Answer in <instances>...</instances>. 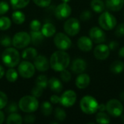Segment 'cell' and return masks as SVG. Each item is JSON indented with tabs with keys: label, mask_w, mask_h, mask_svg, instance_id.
Here are the masks:
<instances>
[{
	"label": "cell",
	"mask_w": 124,
	"mask_h": 124,
	"mask_svg": "<svg viewBox=\"0 0 124 124\" xmlns=\"http://www.w3.org/2000/svg\"><path fill=\"white\" fill-rule=\"evenodd\" d=\"M41 112H42L43 115L48 116H49V115L52 114L53 108H52V104L49 102L45 101V102H44L41 104Z\"/></svg>",
	"instance_id": "cell-31"
},
{
	"label": "cell",
	"mask_w": 124,
	"mask_h": 124,
	"mask_svg": "<svg viewBox=\"0 0 124 124\" xmlns=\"http://www.w3.org/2000/svg\"><path fill=\"white\" fill-rule=\"evenodd\" d=\"M18 78V73L16 70L13 69L12 68H9L6 72V78L9 82H15L17 81Z\"/></svg>",
	"instance_id": "cell-30"
},
{
	"label": "cell",
	"mask_w": 124,
	"mask_h": 124,
	"mask_svg": "<svg viewBox=\"0 0 124 124\" xmlns=\"http://www.w3.org/2000/svg\"><path fill=\"white\" fill-rule=\"evenodd\" d=\"M39 102L36 97L32 96H24L23 97L19 102H18V107L24 113H33L39 108Z\"/></svg>",
	"instance_id": "cell-3"
},
{
	"label": "cell",
	"mask_w": 124,
	"mask_h": 124,
	"mask_svg": "<svg viewBox=\"0 0 124 124\" xmlns=\"http://www.w3.org/2000/svg\"><path fill=\"white\" fill-rule=\"evenodd\" d=\"M124 5L123 0H106L105 7L113 12L120 11Z\"/></svg>",
	"instance_id": "cell-19"
},
{
	"label": "cell",
	"mask_w": 124,
	"mask_h": 124,
	"mask_svg": "<svg viewBox=\"0 0 124 124\" xmlns=\"http://www.w3.org/2000/svg\"><path fill=\"white\" fill-rule=\"evenodd\" d=\"M110 50L108 45L104 44H98L94 49V56L99 60H105L110 55Z\"/></svg>",
	"instance_id": "cell-14"
},
{
	"label": "cell",
	"mask_w": 124,
	"mask_h": 124,
	"mask_svg": "<svg viewBox=\"0 0 124 124\" xmlns=\"http://www.w3.org/2000/svg\"><path fill=\"white\" fill-rule=\"evenodd\" d=\"M8 98L5 93L3 92H0V110L4 108L7 104Z\"/></svg>",
	"instance_id": "cell-38"
},
{
	"label": "cell",
	"mask_w": 124,
	"mask_h": 124,
	"mask_svg": "<svg viewBox=\"0 0 124 124\" xmlns=\"http://www.w3.org/2000/svg\"><path fill=\"white\" fill-rule=\"evenodd\" d=\"M33 65L39 71L44 72L49 68V62L44 55H37L34 59Z\"/></svg>",
	"instance_id": "cell-15"
},
{
	"label": "cell",
	"mask_w": 124,
	"mask_h": 124,
	"mask_svg": "<svg viewBox=\"0 0 124 124\" xmlns=\"http://www.w3.org/2000/svg\"><path fill=\"white\" fill-rule=\"evenodd\" d=\"M54 117L59 121H63L66 118V113L64 110L60 108H57L54 110Z\"/></svg>",
	"instance_id": "cell-34"
},
{
	"label": "cell",
	"mask_w": 124,
	"mask_h": 124,
	"mask_svg": "<svg viewBox=\"0 0 124 124\" xmlns=\"http://www.w3.org/2000/svg\"><path fill=\"white\" fill-rule=\"evenodd\" d=\"M43 91H44V89H43V88H41V87L39 86L36 85V86H34V87L32 89V90H31V94H32L33 97L38 98V97H40L42 95Z\"/></svg>",
	"instance_id": "cell-35"
},
{
	"label": "cell",
	"mask_w": 124,
	"mask_h": 124,
	"mask_svg": "<svg viewBox=\"0 0 124 124\" xmlns=\"http://www.w3.org/2000/svg\"><path fill=\"white\" fill-rule=\"evenodd\" d=\"M98 105L97 100L90 95L84 96L80 101L81 110L87 115H92L97 113L98 111Z\"/></svg>",
	"instance_id": "cell-4"
},
{
	"label": "cell",
	"mask_w": 124,
	"mask_h": 124,
	"mask_svg": "<svg viewBox=\"0 0 124 124\" xmlns=\"http://www.w3.org/2000/svg\"><path fill=\"white\" fill-rule=\"evenodd\" d=\"M106 110V105L105 104H99L98 105V111L105 112Z\"/></svg>",
	"instance_id": "cell-48"
},
{
	"label": "cell",
	"mask_w": 124,
	"mask_h": 124,
	"mask_svg": "<svg viewBox=\"0 0 124 124\" xmlns=\"http://www.w3.org/2000/svg\"><path fill=\"white\" fill-rule=\"evenodd\" d=\"M92 17V12L89 10H84L80 15V19L82 21H88Z\"/></svg>",
	"instance_id": "cell-41"
},
{
	"label": "cell",
	"mask_w": 124,
	"mask_h": 124,
	"mask_svg": "<svg viewBox=\"0 0 124 124\" xmlns=\"http://www.w3.org/2000/svg\"><path fill=\"white\" fill-rule=\"evenodd\" d=\"M4 118H5V116L4 113L0 110V124H2L4 121Z\"/></svg>",
	"instance_id": "cell-49"
},
{
	"label": "cell",
	"mask_w": 124,
	"mask_h": 124,
	"mask_svg": "<svg viewBox=\"0 0 124 124\" xmlns=\"http://www.w3.org/2000/svg\"><path fill=\"white\" fill-rule=\"evenodd\" d=\"M30 2V0H10L12 7L15 9L25 7Z\"/></svg>",
	"instance_id": "cell-29"
},
{
	"label": "cell",
	"mask_w": 124,
	"mask_h": 124,
	"mask_svg": "<svg viewBox=\"0 0 124 124\" xmlns=\"http://www.w3.org/2000/svg\"><path fill=\"white\" fill-rule=\"evenodd\" d=\"M48 85L49 86V89L52 92L57 93H60L62 90V87H63L62 82L55 77H52L48 81Z\"/></svg>",
	"instance_id": "cell-20"
},
{
	"label": "cell",
	"mask_w": 124,
	"mask_h": 124,
	"mask_svg": "<svg viewBox=\"0 0 124 124\" xmlns=\"http://www.w3.org/2000/svg\"><path fill=\"white\" fill-rule=\"evenodd\" d=\"M11 20L8 17L2 16L0 17V30L5 31L10 28Z\"/></svg>",
	"instance_id": "cell-32"
},
{
	"label": "cell",
	"mask_w": 124,
	"mask_h": 124,
	"mask_svg": "<svg viewBox=\"0 0 124 124\" xmlns=\"http://www.w3.org/2000/svg\"><path fill=\"white\" fill-rule=\"evenodd\" d=\"M99 25L105 31H111L117 25V20L109 12H103L98 19Z\"/></svg>",
	"instance_id": "cell-5"
},
{
	"label": "cell",
	"mask_w": 124,
	"mask_h": 124,
	"mask_svg": "<svg viewBox=\"0 0 124 124\" xmlns=\"http://www.w3.org/2000/svg\"><path fill=\"white\" fill-rule=\"evenodd\" d=\"M41 33L44 37L50 38L56 33V28L52 23H46L41 27Z\"/></svg>",
	"instance_id": "cell-21"
},
{
	"label": "cell",
	"mask_w": 124,
	"mask_h": 124,
	"mask_svg": "<svg viewBox=\"0 0 124 124\" xmlns=\"http://www.w3.org/2000/svg\"><path fill=\"white\" fill-rule=\"evenodd\" d=\"M115 35L118 37V38H121V37H123L124 36V23H120L116 28V31H115Z\"/></svg>",
	"instance_id": "cell-40"
},
{
	"label": "cell",
	"mask_w": 124,
	"mask_h": 124,
	"mask_svg": "<svg viewBox=\"0 0 124 124\" xmlns=\"http://www.w3.org/2000/svg\"><path fill=\"white\" fill-rule=\"evenodd\" d=\"M90 82H91L90 76L86 73H81L77 76L76 79V86H77V88L80 89H84L89 86Z\"/></svg>",
	"instance_id": "cell-18"
},
{
	"label": "cell",
	"mask_w": 124,
	"mask_h": 124,
	"mask_svg": "<svg viewBox=\"0 0 124 124\" xmlns=\"http://www.w3.org/2000/svg\"><path fill=\"white\" fill-rule=\"evenodd\" d=\"M96 121L97 123L100 124H107L110 123V118L108 114L105 112L99 111L96 115Z\"/></svg>",
	"instance_id": "cell-28"
},
{
	"label": "cell",
	"mask_w": 124,
	"mask_h": 124,
	"mask_svg": "<svg viewBox=\"0 0 124 124\" xmlns=\"http://www.w3.org/2000/svg\"><path fill=\"white\" fill-rule=\"evenodd\" d=\"M78 47L83 52H89L93 47V41L88 36H81L77 41Z\"/></svg>",
	"instance_id": "cell-17"
},
{
	"label": "cell",
	"mask_w": 124,
	"mask_h": 124,
	"mask_svg": "<svg viewBox=\"0 0 124 124\" xmlns=\"http://www.w3.org/2000/svg\"><path fill=\"white\" fill-rule=\"evenodd\" d=\"M87 67L86 62L81 58H77L75 59L70 66L71 70L76 74H80L81 73H84Z\"/></svg>",
	"instance_id": "cell-16"
},
{
	"label": "cell",
	"mask_w": 124,
	"mask_h": 124,
	"mask_svg": "<svg viewBox=\"0 0 124 124\" xmlns=\"http://www.w3.org/2000/svg\"><path fill=\"white\" fill-rule=\"evenodd\" d=\"M0 44L5 47H9L12 44L11 38L9 36H3L0 39Z\"/></svg>",
	"instance_id": "cell-39"
},
{
	"label": "cell",
	"mask_w": 124,
	"mask_h": 124,
	"mask_svg": "<svg viewBox=\"0 0 124 124\" xmlns=\"http://www.w3.org/2000/svg\"><path fill=\"white\" fill-rule=\"evenodd\" d=\"M30 36H31V41L33 45H39L40 44L42 43L44 41V35L42 34L41 31H31L30 32Z\"/></svg>",
	"instance_id": "cell-22"
},
{
	"label": "cell",
	"mask_w": 124,
	"mask_h": 124,
	"mask_svg": "<svg viewBox=\"0 0 124 124\" xmlns=\"http://www.w3.org/2000/svg\"><path fill=\"white\" fill-rule=\"evenodd\" d=\"M90 6L92 10L97 13H102L105 9V4L102 0H92Z\"/></svg>",
	"instance_id": "cell-25"
},
{
	"label": "cell",
	"mask_w": 124,
	"mask_h": 124,
	"mask_svg": "<svg viewBox=\"0 0 124 124\" xmlns=\"http://www.w3.org/2000/svg\"><path fill=\"white\" fill-rule=\"evenodd\" d=\"M1 60L6 66L9 68H14L19 64L20 56L16 49L9 47L3 52L1 54Z\"/></svg>",
	"instance_id": "cell-2"
},
{
	"label": "cell",
	"mask_w": 124,
	"mask_h": 124,
	"mask_svg": "<svg viewBox=\"0 0 124 124\" xmlns=\"http://www.w3.org/2000/svg\"><path fill=\"white\" fill-rule=\"evenodd\" d=\"M31 43V36L29 33L21 31L15 34L12 38V44L17 49H23L26 47Z\"/></svg>",
	"instance_id": "cell-6"
},
{
	"label": "cell",
	"mask_w": 124,
	"mask_h": 124,
	"mask_svg": "<svg viewBox=\"0 0 124 124\" xmlns=\"http://www.w3.org/2000/svg\"><path fill=\"white\" fill-rule=\"evenodd\" d=\"M118 55L121 57H124V46L121 47L118 51Z\"/></svg>",
	"instance_id": "cell-51"
},
{
	"label": "cell",
	"mask_w": 124,
	"mask_h": 124,
	"mask_svg": "<svg viewBox=\"0 0 124 124\" xmlns=\"http://www.w3.org/2000/svg\"><path fill=\"white\" fill-rule=\"evenodd\" d=\"M118 43L116 41H110V44H108V47L110 49V50L111 51H113V50H116L118 46Z\"/></svg>",
	"instance_id": "cell-46"
},
{
	"label": "cell",
	"mask_w": 124,
	"mask_h": 124,
	"mask_svg": "<svg viewBox=\"0 0 124 124\" xmlns=\"http://www.w3.org/2000/svg\"><path fill=\"white\" fill-rule=\"evenodd\" d=\"M60 78L64 82H68L71 79V73L66 69L63 70L60 73Z\"/></svg>",
	"instance_id": "cell-37"
},
{
	"label": "cell",
	"mask_w": 124,
	"mask_h": 124,
	"mask_svg": "<svg viewBox=\"0 0 124 124\" xmlns=\"http://www.w3.org/2000/svg\"><path fill=\"white\" fill-rule=\"evenodd\" d=\"M23 123V118L21 116L17 113H10L7 119V124H21Z\"/></svg>",
	"instance_id": "cell-27"
},
{
	"label": "cell",
	"mask_w": 124,
	"mask_h": 124,
	"mask_svg": "<svg viewBox=\"0 0 124 124\" xmlns=\"http://www.w3.org/2000/svg\"><path fill=\"white\" fill-rule=\"evenodd\" d=\"M35 84H36V85L39 86H41L43 89H45L47 86V85H48L47 77L45 75H40V76H39L36 78V81H35Z\"/></svg>",
	"instance_id": "cell-33"
},
{
	"label": "cell",
	"mask_w": 124,
	"mask_h": 124,
	"mask_svg": "<svg viewBox=\"0 0 124 124\" xmlns=\"http://www.w3.org/2000/svg\"><path fill=\"white\" fill-rule=\"evenodd\" d=\"M4 74H5L4 69V68L1 65H0V79L3 78V76H4Z\"/></svg>",
	"instance_id": "cell-50"
},
{
	"label": "cell",
	"mask_w": 124,
	"mask_h": 124,
	"mask_svg": "<svg viewBox=\"0 0 124 124\" xmlns=\"http://www.w3.org/2000/svg\"><path fill=\"white\" fill-rule=\"evenodd\" d=\"M50 102L53 104H57L60 102V97L57 95H52L50 97Z\"/></svg>",
	"instance_id": "cell-47"
},
{
	"label": "cell",
	"mask_w": 124,
	"mask_h": 124,
	"mask_svg": "<svg viewBox=\"0 0 124 124\" xmlns=\"http://www.w3.org/2000/svg\"><path fill=\"white\" fill-rule=\"evenodd\" d=\"M110 70L114 74H120L124 70V63L121 60H115L111 63Z\"/></svg>",
	"instance_id": "cell-24"
},
{
	"label": "cell",
	"mask_w": 124,
	"mask_h": 124,
	"mask_svg": "<svg viewBox=\"0 0 124 124\" xmlns=\"http://www.w3.org/2000/svg\"><path fill=\"white\" fill-rule=\"evenodd\" d=\"M54 45L60 50L65 51L70 48L72 41L68 35L63 33H57L54 38Z\"/></svg>",
	"instance_id": "cell-9"
},
{
	"label": "cell",
	"mask_w": 124,
	"mask_h": 124,
	"mask_svg": "<svg viewBox=\"0 0 124 124\" xmlns=\"http://www.w3.org/2000/svg\"><path fill=\"white\" fill-rule=\"evenodd\" d=\"M18 106L16 103L15 102H12L9 105V106L7 108L6 110L7 112V113L10 114V113H17V110H18Z\"/></svg>",
	"instance_id": "cell-43"
},
{
	"label": "cell",
	"mask_w": 124,
	"mask_h": 124,
	"mask_svg": "<svg viewBox=\"0 0 124 124\" xmlns=\"http://www.w3.org/2000/svg\"><path fill=\"white\" fill-rule=\"evenodd\" d=\"M123 1H124V0H123Z\"/></svg>",
	"instance_id": "cell-56"
},
{
	"label": "cell",
	"mask_w": 124,
	"mask_h": 124,
	"mask_svg": "<svg viewBox=\"0 0 124 124\" xmlns=\"http://www.w3.org/2000/svg\"><path fill=\"white\" fill-rule=\"evenodd\" d=\"M18 73L24 78H31L35 74V66L31 62L24 60L22 61L17 68Z\"/></svg>",
	"instance_id": "cell-10"
},
{
	"label": "cell",
	"mask_w": 124,
	"mask_h": 124,
	"mask_svg": "<svg viewBox=\"0 0 124 124\" xmlns=\"http://www.w3.org/2000/svg\"><path fill=\"white\" fill-rule=\"evenodd\" d=\"M89 38L96 44H102L106 40V34L102 28L94 26L89 30Z\"/></svg>",
	"instance_id": "cell-11"
},
{
	"label": "cell",
	"mask_w": 124,
	"mask_h": 124,
	"mask_svg": "<svg viewBox=\"0 0 124 124\" xmlns=\"http://www.w3.org/2000/svg\"><path fill=\"white\" fill-rule=\"evenodd\" d=\"M106 110L110 116L117 118L123 114L124 106L118 100L111 99L106 104Z\"/></svg>",
	"instance_id": "cell-7"
},
{
	"label": "cell",
	"mask_w": 124,
	"mask_h": 124,
	"mask_svg": "<svg viewBox=\"0 0 124 124\" xmlns=\"http://www.w3.org/2000/svg\"><path fill=\"white\" fill-rule=\"evenodd\" d=\"M9 5L6 1H0V15H3L9 10Z\"/></svg>",
	"instance_id": "cell-44"
},
{
	"label": "cell",
	"mask_w": 124,
	"mask_h": 124,
	"mask_svg": "<svg viewBox=\"0 0 124 124\" xmlns=\"http://www.w3.org/2000/svg\"><path fill=\"white\" fill-rule=\"evenodd\" d=\"M12 20L15 24L20 25L25 22V16L21 11H15L12 15Z\"/></svg>",
	"instance_id": "cell-26"
},
{
	"label": "cell",
	"mask_w": 124,
	"mask_h": 124,
	"mask_svg": "<svg viewBox=\"0 0 124 124\" xmlns=\"http://www.w3.org/2000/svg\"><path fill=\"white\" fill-rule=\"evenodd\" d=\"M37 55H38L37 50L33 47L26 48L22 52V57L26 60H34Z\"/></svg>",
	"instance_id": "cell-23"
},
{
	"label": "cell",
	"mask_w": 124,
	"mask_h": 124,
	"mask_svg": "<svg viewBox=\"0 0 124 124\" xmlns=\"http://www.w3.org/2000/svg\"><path fill=\"white\" fill-rule=\"evenodd\" d=\"M76 99L77 96L74 91L67 90L60 97V103L65 108H70L76 103Z\"/></svg>",
	"instance_id": "cell-12"
},
{
	"label": "cell",
	"mask_w": 124,
	"mask_h": 124,
	"mask_svg": "<svg viewBox=\"0 0 124 124\" xmlns=\"http://www.w3.org/2000/svg\"><path fill=\"white\" fill-rule=\"evenodd\" d=\"M36 121V117L33 115H28L25 117L24 121L26 124H33Z\"/></svg>",
	"instance_id": "cell-45"
},
{
	"label": "cell",
	"mask_w": 124,
	"mask_h": 124,
	"mask_svg": "<svg viewBox=\"0 0 124 124\" xmlns=\"http://www.w3.org/2000/svg\"><path fill=\"white\" fill-rule=\"evenodd\" d=\"M72 9L68 3L60 4L54 9V15L59 20H64L68 18L71 14Z\"/></svg>",
	"instance_id": "cell-13"
},
{
	"label": "cell",
	"mask_w": 124,
	"mask_h": 124,
	"mask_svg": "<svg viewBox=\"0 0 124 124\" xmlns=\"http://www.w3.org/2000/svg\"><path fill=\"white\" fill-rule=\"evenodd\" d=\"M63 28L65 32L68 36H74L77 35L80 31V22L78 19L75 17H70L65 22Z\"/></svg>",
	"instance_id": "cell-8"
},
{
	"label": "cell",
	"mask_w": 124,
	"mask_h": 124,
	"mask_svg": "<svg viewBox=\"0 0 124 124\" xmlns=\"http://www.w3.org/2000/svg\"><path fill=\"white\" fill-rule=\"evenodd\" d=\"M33 1L37 6L41 7H46L49 6L52 1V0H33Z\"/></svg>",
	"instance_id": "cell-42"
},
{
	"label": "cell",
	"mask_w": 124,
	"mask_h": 124,
	"mask_svg": "<svg viewBox=\"0 0 124 124\" xmlns=\"http://www.w3.org/2000/svg\"><path fill=\"white\" fill-rule=\"evenodd\" d=\"M121 116V121H122V122L124 123V114H122Z\"/></svg>",
	"instance_id": "cell-53"
},
{
	"label": "cell",
	"mask_w": 124,
	"mask_h": 124,
	"mask_svg": "<svg viewBox=\"0 0 124 124\" xmlns=\"http://www.w3.org/2000/svg\"><path fill=\"white\" fill-rule=\"evenodd\" d=\"M41 27V22L38 20H33L30 23V28L33 31H40Z\"/></svg>",
	"instance_id": "cell-36"
},
{
	"label": "cell",
	"mask_w": 124,
	"mask_h": 124,
	"mask_svg": "<svg viewBox=\"0 0 124 124\" xmlns=\"http://www.w3.org/2000/svg\"><path fill=\"white\" fill-rule=\"evenodd\" d=\"M120 98L122 101L124 102V92H122L121 94H120Z\"/></svg>",
	"instance_id": "cell-52"
},
{
	"label": "cell",
	"mask_w": 124,
	"mask_h": 124,
	"mask_svg": "<svg viewBox=\"0 0 124 124\" xmlns=\"http://www.w3.org/2000/svg\"></svg>",
	"instance_id": "cell-55"
},
{
	"label": "cell",
	"mask_w": 124,
	"mask_h": 124,
	"mask_svg": "<svg viewBox=\"0 0 124 124\" xmlns=\"http://www.w3.org/2000/svg\"><path fill=\"white\" fill-rule=\"evenodd\" d=\"M70 61L69 54L65 51L59 50L54 52L50 57L49 65L54 71L61 72L69 66Z\"/></svg>",
	"instance_id": "cell-1"
},
{
	"label": "cell",
	"mask_w": 124,
	"mask_h": 124,
	"mask_svg": "<svg viewBox=\"0 0 124 124\" xmlns=\"http://www.w3.org/2000/svg\"><path fill=\"white\" fill-rule=\"evenodd\" d=\"M62 2H64V3H68V2H69L70 0H61Z\"/></svg>",
	"instance_id": "cell-54"
}]
</instances>
